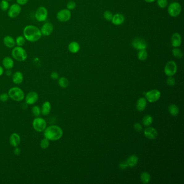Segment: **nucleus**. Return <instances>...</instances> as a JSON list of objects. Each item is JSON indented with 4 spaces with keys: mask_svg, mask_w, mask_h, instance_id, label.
<instances>
[{
    "mask_svg": "<svg viewBox=\"0 0 184 184\" xmlns=\"http://www.w3.org/2000/svg\"><path fill=\"white\" fill-rule=\"evenodd\" d=\"M23 35L27 41L35 42L39 41L42 36L41 30L34 25H28L23 29Z\"/></svg>",
    "mask_w": 184,
    "mask_h": 184,
    "instance_id": "f257e3e1",
    "label": "nucleus"
},
{
    "mask_svg": "<svg viewBox=\"0 0 184 184\" xmlns=\"http://www.w3.org/2000/svg\"><path fill=\"white\" fill-rule=\"evenodd\" d=\"M63 132L62 128L57 125L49 126L44 130V136L50 141H56L62 138Z\"/></svg>",
    "mask_w": 184,
    "mask_h": 184,
    "instance_id": "f03ea898",
    "label": "nucleus"
},
{
    "mask_svg": "<svg viewBox=\"0 0 184 184\" xmlns=\"http://www.w3.org/2000/svg\"><path fill=\"white\" fill-rule=\"evenodd\" d=\"M9 98L16 102L22 101L25 98V94L23 91L19 87H13L9 90Z\"/></svg>",
    "mask_w": 184,
    "mask_h": 184,
    "instance_id": "7ed1b4c3",
    "label": "nucleus"
},
{
    "mask_svg": "<svg viewBox=\"0 0 184 184\" xmlns=\"http://www.w3.org/2000/svg\"><path fill=\"white\" fill-rule=\"evenodd\" d=\"M11 55L15 60L19 62H23L27 60L28 55L26 50L24 49L22 47H16L11 52Z\"/></svg>",
    "mask_w": 184,
    "mask_h": 184,
    "instance_id": "20e7f679",
    "label": "nucleus"
},
{
    "mask_svg": "<svg viewBox=\"0 0 184 184\" xmlns=\"http://www.w3.org/2000/svg\"><path fill=\"white\" fill-rule=\"evenodd\" d=\"M32 126L35 130L41 132L45 130L47 128V122L43 118L37 117L32 122Z\"/></svg>",
    "mask_w": 184,
    "mask_h": 184,
    "instance_id": "39448f33",
    "label": "nucleus"
},
{
    "mask_svg": "<svg viewBox=\"0 0 184 184\" xmlns=\"http://www.w3.org/2000/svg\"><path fill=\"white\" fill-rule=\"evenodd\" d=\"M182 11V6L178 2H173L168 7V13L172 17H177L180 15Z\"/></svg>",
    "mask_w": 184,
    "mask_h": 184,
    "instance_id": "423d86ee",
    "label": "nucleus"
},
{
    "mask_svg": "<svg viewBox=\"0 0 184 184\" xmlns=\"http://www.w3.org/2000/svg\"><path fill=\"white\" fill-rule=\"evenodd\" d=\"M48 17V11L44 6H40L35 13V18L39 22H44Z\"/></svg>",
    "mask_w": 184,
    "mask_h": 184,
    "instance_id": "0eeeda50",
    "label": "nucleus"
},
{
    "mask_svg": "<svg viewBox=\"0 0 184 184\" xmlns=\"http://www.w3.org/2000/svg\"><path fill=\"white\" fill-rule=\"evenodd\" d=\"M177 71V66L174 61H169L166 64L164 68V72L167 76H173L176 74Z\"/></svg>",
    "mask_w": 184,
    "mask_h": 184,
    "instance_id": "6e6552de",
    "label": "nucleus"
},
{
    "mask_svg": "<svg viewBox=\"0 0 184 184\" xmlns=\"http://www.w3.org/2000/svg\"><path fill=\"white\" fill-rule=\"evenodd\" d=\"M161 96V92L156 89L151 90L145 94L146 98L150 103L156 102L159 100Z\"/></svg>",
    "mask_w": 184,
    "mask_h": 184,
    "instance_id": "1a4fd4ad",
    "label": "nucleus"
},
{
    "mask_svg": "<svg viewBox=\"0 0 184 184\" xmlns=\"http://www.w3.org/2000/svg\"><path fill=\"white\" fill-rule=\"evenodd\" d=\"M21 7L20 5L17 3L13 4L9 8L8 15L9 17L11 19L16 18L19 15V14L21 12Z\"/></svg>",
    "mask_w": 184,
    "mask_h": 184,
    "instance_id": "9d476101",
    "label": "nucleus"
},
{
    "mask_svg": "<svg viewBox=\"0 0 184 184\" xmlns=\"http://www.w3.org/2000/svg\"><path fill=\"white\" fill-rule=\"evenodd\" d=\"M71 16L70 10L68 9H62L57 14V19L61 22L68 21Z\"/></svg>",
    "mask_w": 184,
    "mask_h": 184,
    "instance_id": "9b49d317",
    "label": "nucleus"
},
{
    "mask_svg": "<svg viewBox=\"0 0 184 184\" xmlns=\"http://www.w3.org/2000/svg\"><path fill=\"white\" fill-rule=\"evenodd\" d=\"M132 45L135 49L138 50L146 49L148 47L146 42L144 39L141 38L134 39L132 42Z\"/></svg>",
    "mask_w": 184,
    "mask_h": 184,
    "instance_id": "f8f14e48",
    "label": "nucleus"
},
{
    "mask_svg": "<svg viewBox=\"0 0 184 184\" xmlns=\"http://www.w3.org/2000/svg\"><path fill=\"white\" fill-rule=\"evenodd\" d=\"M26 103L28 105H33L39 100V94L35 91H31L27 94L26 97Z\"/></svg>",
    "mask_w": 184,
    "mask_h": 184,
    "instance_id": "ddd939ff",
    "label": "nucleus"
},
{
    "mask_svg": "<svg viewBox=\"0 0 184 184\" xmlns=\"http://www.w3.org/2000/svg\"><path fill=\"white\" fill-rule=\"evenodd\" d=\"M54 30V26L50 22H47L43 24L41 28V31L42 35L48 36L52 34Z\"/></svg>",
    "mask_w": 184,
    "mask_h": 184,
    "instance_id": "4468645a",
    "label": "nucleus"
},
{
    "mask_svg": "<svg viewBox=\"0 0 184 184\" xmlns=\"http://www.w3.org/2000/svg\"><path fill=\"white\" fill-rule=\"evenodd\" d=\"M144 135L149 139H155L158 137V132L156 129L153 128H148L144 131Z\"/></svg>",
    "mask_w": 184,
    "mask_h": 184,
    "instance_id": "2eb2a0df",
    "label": "nucleus"
},
{
    "mask_svg": "<svg viewBox=\"0 0 184 184\" xmlns=\"http://www.w3.org/2000/svg\"><path fill=\"white\" fill-rule=\"evenodd\" d=\"M21 142V137L17 133H13L9 138V143L13 147H17Z\"/></svg>",
    "mask_w": 184,
    "mask_h": 184,
    "instance_id": "dca6fc26",
    "label": "nucleus"
},
{
    "mask_svg": "<svg viewBox=\"0 0 184 184\" xmlns=\"http://www.w3.org/2000/svg\"><path fill=\"white\" fill-rule=\"evenodd\" d=\"M172 45L174 47H179L182 44V37L179 33L176 32L172 35L171 37Z\"/></svg>",
    "mask_w": 184,
    "mask_h": 184,
    "instance_id": "f3484780",
    "label": "nucleus"
},
{
    "mask_svg": "<svg viewBox=\"0 0 184 184\" xmlns=\"http://www.w3.org/2000/svg\"><path fill=\"white\" fill-rule=\"evenodd\" d=\"M52 104L48 101H46L44 102L41 107V114L43 116H48L52 110Z\"/></svg>",
    "mask_w": 184,
    "mask_h": 184,
    "instance_id": "a211bd4d",
    "label": "nucleus"
},
{
    "mask_svg": "<svg viewBox=\"0 0 184 184\" xmlns=\"http://www.w3.org/2000/svg\"><path fill=\"white\" fill-rule=\"evenodd\" d=\"M24 77L23 73L20 71L15 72L13 75L12 79L14 83L15 84H20L23 81Z\"/></svg>",
    "mask_w": 184,
    "mask_h": 184,
    "instance_id": "6ab92c4d",
    "label": "nucleus"
},
{
    "mask_svg": "<svg viewBox=\"0 0 184 184\" xmlns=\"http://www.w3.org/2000/svg\"><path fill=\"white\" fill-rule=\"evenodd\" d=\"M124 21H125L124 16L121 14H116L114 15L111 20L112 23L116 26L122 24L124 23Z\"/></svg>",
    "mask_w": 184,
    "mask_h": 184,
    "instance_id": "aec40b11",
    "label": "nucleus"
},
{
    "mask_svg": "<svg viewBox=\"0 0 184 184\" xmlns=\"http://www.w3.org/2000/svg\"><path fill=\"white\" fill-rule=\"evenodd\" d=\"M2 64L5 69L7 70L11 69L14 66V62L10 57H6L2 60Z\"/></svg>",
    "mask_w": 184,
    "mask_h": 184,
    "instance_id": "412c9836",
    "label": "nucleus"
},
{
    "mask_svg": "<svg viewBox=\"0 0 184 184\" xmlns=\"http://www.w3.org/2000/svg\"><path fill=\"white\" fill-rule=\"evenodd\" d=\"M3 43L6 47L9 48H13L15 47L16 45L15 39H14L13 37L8 35L4 37L3 39Z\"/></svg>",
    "mask_w": 184,
    "mask_h": 184,
    "instance_id": "4be33fe9",
    "label": "nucleus"
},
{
    "mask_svg": "<svg viewBox=\"0 0 184 184\" xmlns=\"http://www.w3.org/2000/svg\"><path fill=\"white\" fill-rule=\"evenodd\" d=\"M147 105V101L145 98L141 97L138 100L137 103V109L139 111H143L145 109Z\"/></svg>",
    "mask_w": 184,
    "mask_h": 184,
    "instance_id": "5701e85b",
    "label": "nucleus"
},
{
    "mask_svg": "<svg viewBox=\"0 0 184 184\" xmlns=\"http://www.w3.org/2000/svg\"><path fill=\"white\" fill-rule=\"evenodd\" d=\"M68 49L69 52L71 53L76 54L79 52L80 50V45L76 42H72L69 44Z\"/></svg>",
    "mask_w": 184,
    "mask_h": 184,
    "instance_id": "b1692460",
    "label": "nucleus"
},
{
    "mask_svg": "<svg viewBox=\"0 0 184 184\" xmlns=\"http://www.w3.org/2000/svg\"><path fill=\"white\" fill-rule=\"evenodd\" d=\"M126 161L128 165V167H135V166L138 164V158L135 155H132V156H131L130 157H128Z\"/></svg>",
    "mask_w": 184,
    "mask_h": 184,
    "instance_id": "393cba45",
    "label": "nucleus"
},
{
    "mask_svg": "<svg viewBox=\"0 0 184 184\" xmlns=\"http://www.w3.org/2000/svg\"><path fill=\"white\" fill-rule=\"evenodd\" d=\"M169 111L172 116H178V114L179 113V109L177 105L172 104L169 107Z\"/></svg>",
    "mask_w": 184,
    "mask_h": 184,
    "instance_id": "a878e982",
    "label": "nucleus"
},
{
    "mask_svg": "<svg viewBox=\"0 0 184 184\" xmlns=\"http://www.w3.org/2000/svg\"><path fill=\"white\" fill-rule=\"evenodd\" d=\"M140 179H141V182L143 184H148L150 182V179H151L150 174L146 172H144L140 175Z\"/></svg>",
    "mask_w": 184,
    "mask_h": 184,
    "instance_id": "bb28decb",
    "label": "nucleus"
},
{
    "mask_svg": "<svg viewBox=\"0 0 184 184\" xmlns=\"http://www.w3.org/2000/svg\"><path fill=\"white\" fill-rule=\"evenodd\" d=\"M58 85L62 88H66L68 87L69 84L68 79L65 77H61L58 79Z\"/></svg>",
    "mask_w": 184,
    "mask_h": 184,
    "instance_id": "cd10ccee",
    "label": "nucleus"
},
{
    "mask_svg": "<svg viewBox=\"0 0 184 184\" xmlns=\"http://www.w3.org/2000/svg\"><path fill=\"white\" fill-rule=\"evenodd\" d=\"M142 122H143L144 125L146 126H150V125H151L153 123V118H152V116H151L150 115H146V116L144 117Z\"/></svg>",
    "mask_w": 184,
    "mask_h": 184,
    "instance_id": "c85d7f7f",
    "label": "nucleus"
},
{
    "mask_svg": "<svg viewBox=\"0 0 184 184\" xmlns=\"http://www.w3.org/2000/svg\"><path fill=\"white\" fill-rule=\"evenodd\" d=\"M148 54L146 49L139 50L138 53V58L140 61H145L148 58Z\"/></svg>",
    "mask_w": 184,
    "mask_h": 184,
    "instance_id": "c756f323",
    "label": "nucleus"
},
{
    "mask_svg": "<svg viewBox=\"0 0 184 184\" xmlns=\"http://www.w3.org/2000/svg\"><path fill=\"white\" fill-rule=\"evenodd\" d=\"M26 39L25 37L22 36H19L17 37L16 40H15V42H16V44L19 46V47H23L25 43H26Z\"/></svg>",
    "mask_w": 184,
    "mask_h": 184,
    "instance_id": "7c9ffc66",
    "label": "nucleus"
},
{
    "mask_svg": "<svg viewBox=\"0 0 184 184\" xmlns=\"http://www.w3.org/2000/svg\"><path fill=\"white\" fill-rule=\"evenodd\" d=\"M172 54L176 58L180 59L183 57V53L181 50L178 48H174L172 50Z\"/></svg>",
    "mask_w": 184,
    "mask_h": 184,
    "instance_id": "2f4dec72",
    "label": "nucleus"
},
{
    "mask_svg": "<svg viewBox=\"0 0 184 184\" xmlns=\"http://www.w3.org/2000/svg\"><path fill=\"white\" fill-rule=\"evenodd\" d=\"M50 145V140L46 138H44L40 142V146L42 149H47Z\"/></svg>",
    "mask_w": 184,
    "mask_h": 184,
    "instance_id": "473e14b6",
    "label": "nucleus"
},
{
    "mask_svg": "<svg viewBox=\"0 0 184 184\" xmlns=\"http://www.w3.org/2000/svg\"><path fill=\"white\" fill-rule=\"evenodd\" d=\"M32 113L35 117H39L41 114V108L38 105H35L32 108Z\"/></svg>",
    "mask_w": 184,
    "mask_h": 184,
    "instance_id": "72a5a7b5",
    "label": "nucleus"
},
{
    "mask_svg": "<svg viewBox=\"0 0 184 184\" xmlns=\"http://www.w3.org/2000/svg\"><path fill=\"white\" fill-rule=\"evenodd\" d=\"M0 8L3 11H6L9 8V3L6 0H2L0 3Z\"/></svg>",
    "mask_w": 184,
    "mask_h": 184,
    "instance_id": "f704fd0d",
    "label": "nucleus"
},
{
    "mask_svg": "<svg viewBox=\"0 0 184 184\" xmlns=\"http://www.w3.org/2000/svg\"><path fill=\"white\" fill-rule=\"evenodd\" d=\"M114 15H112L111 12L110 11H106L104 13V17L106 20L108 21H111Z\"/></svg>",
    "mask_w": 184,
    "mask_h": 184,
    "instance_id": "c9c22d12",
    "label": "nucleus"
},
{
    "mask_svg": "<svg viewBox=\"0 0 184 184\" xmlns=\"http://www.w3.org/2000/svg\"><path fill=\"white\" fill-rule=\"evenodd\" d=\"M157 4L161 8H165L168 4L167 0H157Z\"/></svg>",
    "mask_w": 184,
    "mask_h": 184,
    "instance_id": "e433bc0d",
    "label": "nucleus"
},
{
    "mask_svg": "<svg viewBox=\"0 0 184 184\" xmlns=\"http://www.w3.org/2000/svg\"><path fill=\"white\" fill-rule=\"evenodd\" d=\"M76 3L73 1H69V2H68V3L66 4L67 9L69 10H73L76 8Z\"/></svg>",
    "mask_w": 184,
    "mask_h": 184,
    "instance_id": "4c0bfd02",
    "label": "nucleus"
},
{
    "mask_svg": "<svg viewBox=\"0 0 184 184\" xmlns=\"http://www.w3.org/2000/svg\"><path fill=\"white\" fill-rule=\"evenodd\" d=\"M9 98L8 94L6 93H2V94H0V101L2 102H6V101H8Z\"/></svg>",
    "mask_w": 184,
    "mask_h": 184,
    "instance_id": "58836bf2",
    "label": "nucleus"
},
{
    "mask_svg": "<svg viewBox=\"0 0 184 184\" xmlns=\"http://www.w3.org/2000/svg\"><path fill=\"white\" fill-rule=\"evenodd\" d=\"M166 83L169 86H174L176 83V80L172 76H169L166 81Z\"/></svg>",
    "mask_w": 184,
    "mask_h": 184,
    "instance_id": "ea45409f",
    "label": "nucleus"
},
{
    "mask_svg": "<svg viewBox=\"0 0 184 184\" xmlns=\"http://www.w3.org/2000/svg\"><path fill=\"white\" fill-rule=\"evenodd\" d=\"M134 128H135V131H137L138 132H140L143 130V128L141 125V124L139 123H136L135 125H134Z\"/></svg>",
    "mask_w": 184,
    "mask_h": 184,
    "instance_id": "a19ab883",
    "label": "nucleus"
},
{
    "mask_svg": "<svg viewBox=\"0 0 184 184\" xmlns=\"http://www.w3.org/2000/svg\"><path fill=\"white\" fill-rule=\"evenodd\" d=\"M50 77L52 79L56 80V79H58V78H59V74L55 71L52 72L50 74Z\"/></svg>",
    "mask_w": 184,
    "mask_h": 184,
    "instance_id": "79ce46f5",
    "label": "nucleus"
},
{
    "mask_svg": "<svg viewBox=\"0 0 184 184\" xmlns=\"http://www.w3.org/2000/svg\"><path fill=\"white\" fill-rule=\"evenodd\" d=\"M119 168H120V169H126V168H128V164L126 163V161H124V162L120 163L119 164Z\"/></svg>",
    "mask_w": 184,
    "mask_h": 184,
    "instance_id": "37998d69",
    "label": "nucleus"
},
{
    "mask_svg": "<svg viewBox=\"0 0 184 184\" xmlns=\"http://www.w3.org/2000/svg\"><path fill=\"white\" fill-rule=\"evenodd\" d=\"M16 2L20 6H24L28 3V0H16Z\"/></svg>",
    "mask_w": 184,
    "mask_h": 184,
    "instance_id": "c03bdc74",
    "label": "nucleus"
},
{
    "mask_svg": "<svg viewBox=\"0 0 184 184\" xmlns=\"http://www.w3.org/2000/svg\"><path fill=\"white\" fill-rule=\"evenodd\" d=\"M21 150L19 148H18V146L15 147V148L14 150V153L15 155L19 156V154H21Z\"/></svg>",
    "mask_w": 184,
    "mask_h": 184,
    "instance_id": "a18cd8bd",
    "label": "nucleus"
},
{
    "mask_svg": "<svg viewBox=\"0 0 184 184\" xmlns=\"http://www.w3.org/2000/svg\"><path fill=\"white\" fill-rule=\"evenodd\" d=\"M3 73H4V69L2 66L0 65V76H2L3 74Z\"/></svg>",
    "mask_w": 184,
    "mask_h": 184,
    "instance_id": "49530a36",
    "label": "nucleus"
},
{
    "mask_svg": "<svg viewBox=\"0 0 184 184\" xmlns=\"http://www.w3.org/2000/svg\"><path fill=\"white\" fill-rule=\"evenodd\" d=\"M6 74L7 76H10V75H11V71L10 69L6 71Z\"/></svg>",
    "mask_w": 184,
    "mask_h": 184,
    "instance_id": "de8ad7c7",
    "label": "nucleus"
},
{
    "mask_svg": "<svg viewBox=\"0 0 184 184\" xmlns=\"http://www.w3.org/2000/svg\"><path fill=\"white\" fill-rule=\"evenodd\" d=\"M145 2H148V3H151V2H154L156 0H144Z\"/></svg>",
    "mask_w": 184,
    "mask_h": 184,
    "instance_id": "09e8293b",
    "label": "nucleus"
},
{
    "mask_svg": "<svg viewBox=\"0 0 184 184\" xmlns=\"http://www.w3.org/2000/svg\"><path fill=\"white\" fill-rule=\"evenodd\" d=\"M6 1H11V0H6Z\"/></svg>",
    "mask_w": 184,
    "mask_h": 184,
    "instance_id": "8fccbe9b",
    "label": "nucleus"
}]
</instances>
